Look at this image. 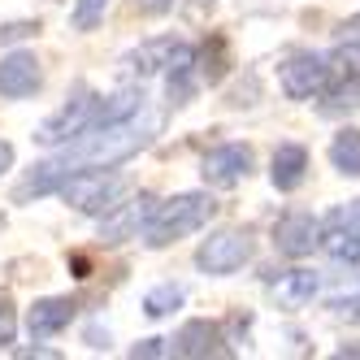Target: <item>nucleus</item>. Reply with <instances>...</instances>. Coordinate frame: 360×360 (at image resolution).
I'll list each match as a JSON object with an SVG mask.
<instances>
[{"mask_svg":"<svg viewBox=\"0 0 360 360\" xmlns=\"http://www.w3.org/2000/svg\"><path fill=\"white\" fill-rule=\"evenodd\" d=\"M161 131V117L157 113H135L126 122H113V126H91V131H83L79 139L61 143V152L53 161H39L22 183L13 187V204H31L48 191H61V183L70 174L79 169H113L122 165L126 157H135L139 148L152 143V135Z\"/></svg>","mask_w":360,"mask_h":360,"instance_id":"nucleus-1","label":"nucleus"},{"mask_svg":"<svg viewBox=\"0 0 360 360\" xmlns=\"http://www.w3.org/2000/svg\"><path fill=\"white\" fill-rule=\"evenodd\" d=\"M213 213H217V200L209 191H183L157 209V217L143 230V239H148V248H169L178 239L195 235V230H204L213 221Z\"/></svg>","mask_w":360,"mask_h":360,"instance_id":"nucleus-2","label":"nucleus"},{"mask_svg":"<svg viewBox=\"0 0 360 360\" xmlns=\"http://www.w3.org/2000/svg\"><path fill=\"white\" fill-rule=\"evenodd\" d=\"M126 191H131V183L122 174H109V169H79L61 183V200L74 204L87 217H105L109 209H117Z\"/></svg>","mask_w":360,"mask_h":360,"instance_id":"nucleus-3","label":"nucleus"},{"mask_svg":"<svg viewBox=\"0 0 360 360\" xmlns=\"http://www.w3.org/2000/svg\"><path fill=\"white\" fill-rule=\"evenodd\" d=\"M191 65H195L191 44H183V39H148V44L131 48V53L122 57L117 74H122L126 83H143V79H157V74L191 70Z\"/></svg>","mask_w":360,"mask_h":360,"instance_id":"nucleus-4","label":"nucleus"},{"mask_svg":"<svg viewBox=\"0 0 360 360\" xmlns=\"http://www.w3.org/2000/svg\"><path fill=\"white\" fill-rule=\"evenodd\" d=\"M96 109H100V96H96L91 87H74V100H70V105H61L53 117L39 122L35 143L61 148V143H70V139H79L83 131H91V126H96Z\"/></svg>","mask_w":360,"mask_h":360,"instance_id":"nucleus-5","label":"nucleus"},{"mask_svg":"<svg viewBox=\"0 0 360 360\" xmlns=\"http://www.w3.org/2000/svg\"><path fill=\"white\" fill-rule=\"evenodd\" d=\"M157 209H161V200L152 195V191H139L135 200H126V204H117V209H109L105 213V226H100V243L117 248L126 239H139L143 230H148V221L157 217Z\"/></svg>","mask_w":360,"mask_h":360,"instance_id":"nucleus-6","label":"nucleus"},{"mask_svg":"<svg viewBox=\"0 0 360 360\" xmlns=\"http://www.w3.org/2000/svg\"><path fill=\"white\" fill-rule=\"evenodd\" d=\"M252 261V235H243V230H217V235H209L200 248H195V265L204 274H235Z\"/></svg>","mask_w":360,"mask_h":360,"instance_id":"nucleus-7","label":"nucleus"},{"mask_svg":"<svg viewBox=\"0 0 360 360\" xmlns=\"http://www.w3.org/2000/svg\"><path fill=\"white\" fill-rule=\"evenodd\" d=\"M330 87V61L317 53H295L282 65V91L291 100H317Z\"/></svg>","mask_w":360,"mask_h":360,"instance_id":"nucleus-8","label":"nucleus"},{"mask_svg":"<svg viewBox=\"0 0 360 360\" xmlns=\"http://www.w3.org/2000/svg\"><path fill=\"white\" fill-rule=\"evenodd\" d=\"M200 174H204V183H209V187H235V183H243V178L252 174V148L221 143L213 152H204Z\"/></svg>","mask_w":360,"mask_h":360,"instance_id":"nucleus-9","label":"nucleus"},{"mask_svg":"<svg viewBox=\"0 0 360 360\" xmlns=\"http://www.w3.org/2000/svg\"><path fill=\"white\" fill-rule=\"evenodd\" d=\"M169 352L174 356H187V360H204V356H230V347H226V334H221V326L217 321H187L183 330L169 339Z\"/></svg>","mask_w":360,"mask_h":360,"instance_id":"nucleus-10","label":"nucleus"},{"mask_svg":"<svg viewBox=\"0 0 360 360\" xmlns=\"http://www.w3.org/2000/svg\"><path fill=\"white\" fill-rule=\"evenodd\" d=\"M317 248L330 256V261H339V265L360 261V226L352 221V213H347V209H334V213L326 217Z\"/></svg>","mask_w":360,"mask_h":360,"instance_id":"nucleus-11","label":"nucleus"},{"mask_svg":"<svg viewBox=\"0 0 360 360\" xmlns=\"http://www.w3.org/2000/svg\"><path fill=\"white\" fill-rule=\"evenodd\" d=\"M321 239V221L313 213H287L278 226H274V243L282 256H291V261H300V256H308L317 248Z\"/></svg>","mask_w":360,"mask_h":360,"instance_id":"nucleus-12","label":"nucleus"},{"mask_svg":"<svg viewBox=\"0 0 360 360\" xmlns=\"http://www.w3.org/2000/svg\"><path fill=\"white\" fill-rule=\"evenodd\" d=\"M39 83H44V70L31 53H9L0 61V96L5 100H27L39 91Z\"/></svg>","mask_w":360,"mask_h":360,"instance_id":"nucleus-13","label":"nucleus"},{"mask_svg":"<svg viewBox=\"0 0 360 360\" xmlns=\"http://www.w3.org/2000/svg\"><path fill=\"white\" fill-rule=\"evenodd\" d=\"M70 321H74V300H35L27 330H31V339H53Z\"/></svg>","mask_w":360,"mask_h":360,"instance_id":"nucleus-14","label":"nucleus"},{"mask_svg":"<svg viewBox=\"0 0 360 360\" xmlns=\"http://www.w3.org/2000/svg\"><path fill=\"white\" fill-rule=\"evenodd\" d=\"M269 178L278 191H295L304 178H308V152L300 143H282L274 152V165H269Z\"/></svg>","mask_w":360,"mask_h":360,"instance_id":"nucleus-15","label":"nucleus"},{"mask_svg":"<svg viewBox=\"0 0 360 360\" xmlns=\"http://www.w3.org/2000/svg\"><path fill=\"white\" fill-rule=\"evenodd\" d=\"M143 109H148V96H143V87H122V91H113L109 100L100 96L96 126H113V122H126V117H135V113H143Z\"/></svg>","mask_w":360,"mask_h":360,"instance_id":"nucleus-16","label":"nucleus"},{"mask_svg":"<svg viewBox=\"0 0 360 360\" xmlns=\"http://www.w3.org/2000/svg\"><path fill=\"white\" fill-rule=\"evenodd\" d=\"M274 295H278L282 308H304L308 300L317 295V274H313V269H291L287 278H278Z\"/></svg>","mask_w":360,"mask_h":360,"instance_id":"nucleus-17","label":"nucleus"},{"mask_svg":"<svg viewBox=\"0 0 360 360\" xmlns=\"http://www.w3.org/2000/svg\"><path fill=\"white\" fill-rule=\"evenodd\" d=\"M330 161H334V169H339L343 178H360V131H356V126H347V131L334 135Z\"/></svg>","mask_w":360,"mask_h":360,"instance_id":"nucleus-18","label":"nucleus"},{"mask_svg":"<svg viewBox=\"0 0 360 360\" xmlns=\"http://www.w3.org/2000/svg\"><path fill=\"white\" fill-rule=\"evenodd\" d=\"M326 61H330V83H360V39L339 44Z\"/></svg>","mask_w":360,"mask_h":360,"instance_id":"nucleus-19","label":"nucleus"},{"mask_svg":"<svg viewBox=\"0 0 360 360\" xmlns=\"http://www.w3.org/2000/svg\"><path fill=\"white\" fill-rule=\"evenodd\" d=\"M178 304H183V287H174V282H161V287H152V291L143 295V313L157 321V317H169Z\"/></svg>","mask_w":360,"mask_h":360,"instance_id":"nucleus-20","label":"nucleus"},{"mask_svg":"<svg viewBox=\"0 0 360 360\" xmlns=\"http://www.w3.org/2000/svg\"><path fill=\"white\" fill-rule=\"evenodd\" d=\"M113 0H74V31H91Z\"/></svg>","mask_w":360,"mask_h":360,"instance_id":"nucleus-21","label":"nucleus"},{"mask_svg":"<svg viewBox=\"0 0 360 360\" xmlns=\"http://www.w3.org/2000/svg\"><path fill=\"white\" fill-rule=\"evenodd\" d=\"M13 334H18V313H13V300L9 295H0V352H5L13 343Z\"/></svg>","mask_w":360,"mask_h":360,"instance_id":"nucleus-22","label":"nucleus"},{"mask_svg":"<svg viewBox=\"0 0 360 360\" xmlns=\"http://www.w3.org/2000/svg\"><path fill=\"white\" fill-rule=\"evenodd\" d=\"M204 79L209 83H221L226 79V57H221V39H213V53L204 44Z\"/></svg>","mask_w":360,"mask_h":360,"instance_id":"nucleus-23","label":"nucleus"},{"mask_svg":"<svg viewBox=\"0 0 360 360\" xmlns=\"http://www.w3.org/2000/svg\"><path fill=\"white\" fill-rule=\"evenodd\" d=\"M131 356L135 360H148V356H174V352H169V339H143V343L131 347Z\"/></svg>","mask_w":360,"mask_h":360,"instance_id":"nucleus-24","label":"nucleus"},{"mask_svg":"<svg viewBox=\"0 0 360 360\" xmlns=\"http://www.w3.org/2000/svg\"><path fill=\"white\" fill-rule=\"evenodd\" d=\"M39 27L35 22H9V27H0V44H18V39H31Z\"/></svg>","mask_w":360,"mask_h":360,"instance_id":"nucleus-25","label":"nucleus"},{"mask_svg":"<svg viewBox=\"0 0 360 360\" xmlns=\"http://www.w3.org/2000/svg\"><path fill=\"white\" fill-rule=\"evenodd\" d=\"M135 5H139L143 13H169V9H174V0H135Z\"/></svg>","mask_w":360,"mask_h":360,"instance_id":"nucleus-26","label":"nucleus"},{"mask_svg":"<svg viewBox=\"0 0 360 360\" xmlns=\"http://www.w3.org/2000/svg\"><path fill=\"white\" fill-rule=\"evenodd\" d=\"M5 169H13V143L0 139V174H5Z\"/></svg>","mask_w":360,"mask_h":360,"instance_id":"nucleus-27","label":"nucleus"},{"mask_svg":"<svg viewBox=\"0 0 360 360\" xmlns=\"http://www.w3.org/2000/svg\"><path fill=\"white\" fill-rule=\"evenodd\" d=\"M339 356H360V343H343V347H339Z\"/></svg>","mask_w":360,"mask_h":360,"instance_id":"nucleus-28","label":"nucleus"},{"mask_svg":"<svg viewBox=\"0 0 360 360\" xmlns=\"http://www.w3.org/2000/svg\"><path fill=\"white\" fill-rule=\"evenodd\" d=\"M347 213H352V221L360 226V200H352V204H347Z\"/></svg>","mask_w":360,"mask_h":360,"instance_id":"nucleus-29","label":"nucleus"}]
</instances>
